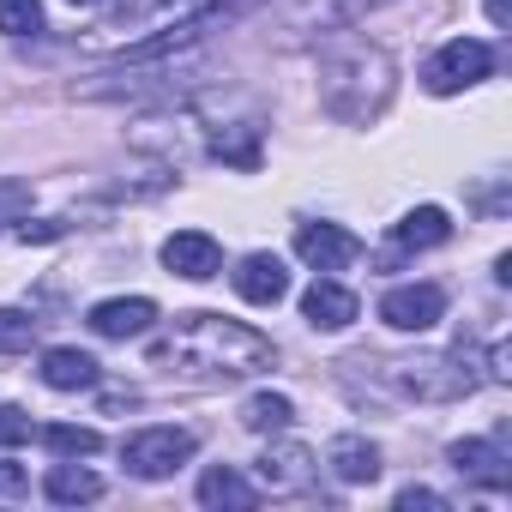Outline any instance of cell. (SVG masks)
Here are the masks:
<instances>
[{
    "mask_svg": "<svg viewBox=\"0 0 512 512\" xmlns=\"http://www.w3.org/2000/svg\"><path fill=\"white\" fill-rule=\"evenodd\" d=\"M151 362L199 374V380H253L278 362V344L229 314H181L169 326V338L151 344Z\"/></svg>",
    "mask_w": 512,
    "mask_h": 512,
    "instance_id": "cell-1",
    "label": "cell"
},
{
    "mask_svg": "<svg viewBox=\"0 0 512 512\" xmlns=\"http://www.w3.org/2000/svg\"><path fill=\"white\" fill-rule=\"evenodd\" d=\"M320 103H326L338 121H350V127L380 121L386 103H392V55L374 49V43H344V49H332L326 67H320Z\"/></svg>",
    "mask_w": 512,
    "mask_h": 512,
    "instance_id": "cell-2",
    "label": "cell"
},
{
    "mask_svg": "<svg viewBox=\"0 0 512 512\" xmlns=\"http://www.w3.org/2000/svg\"><path fill=\"white\" fill-rule=\"evenodd\" d=\"M386 380L398 386V392H410V398H422V404H440V398H464V392H476V356L458 344V350H446V356H416V362H386Z\"/></svg>",
    "mask_w": 512,
    "mask_h": 512,
    "instance_id": "cell-3",
    "label": "cell"
},
{
    "mask_svg": "<svg viewBox=\"0 0 512 512\" xmlns=\"http://www.w3.org/2000/svg\"><path fill=\"white\" fill-rule=\"evenodd\" d=\"M199 452V434L193 428H139V434H127L121 440V464L139 476V482H163V476H175L187 458Z\"/></svg>",
    "mask_w": 512,
    "mask_h": 512,
    "instance_id": "cell-4",
    "label": "cell"
},
{
    "mask_svg": "<svg viewBox=\"0 0 512 512\" xmlns=\"http://www.w3.org/2000/svg\"><path fill=\"white\" fill-rule=\"evenodd\" d=\"M488 73H494V49H488L482 37H452V43H440V49L428 55V67H422V91L452 97V91L482 85Z\"/></svg>",
    "mask_w": 512,
    "mask_h": 512,
    "instance_id": "cell-5",
    "label": "cell"
},
{
    "mask_svg": "<svg viewBox=\"0 0 512 512\" xmlns=\"http://www.w3.org/2000/svg\"><path fill=\"white\" fill-rule=\"evenodd\" d=\"M440 314H446L440 284H398V290L380 296V320L392 332H428V326H440Z\"/></svg>",
    "mask_w": 512,
    "mask_h": 512,
    "instance_id": "cell-6",
    "label": "cell"
},
{
    "mask_svg": "<svg viewBox=\"0 0 512 512\" xmlns=\"http://www.w3.org/2000/svg\"><path fill=\"white\" fill-rule=\"evenodd\" d=\"M163 266H169V278L205 284V278L223 272V247H217V235H205V229H175V235L163 241Z\"/></svg>",
    "mask_w": 512,
    "mask_h": 512,
    "instance_id": "cell-7",
    "label": "cell"
},
{
    "mask_svg": "<svg viewBox=\"0 0 512 512\" xmlns=\"http://www.w3.org/2000/svg\"><path fill=\"white\" fill-rule=\"evenodd\" d=\"M229 284H235V296L253 302V308H278V302L290 296V272H284L278 253H247V260L229 272Z\"/></svg>",
    "mask_w": 512,
    "mask_h": 512,
    "instance_id": "cell-8",
    "label": "cell"
},
{
    "mask_svg": "<svg viewBox=\"0 0 512 512\" xmlns=\"http://www.w3.org/2000/svg\"><path fill=\"white\" fill-rule=\"evenodd\" d=\"M296 253H302L314 272H344L356 253H362V241L344 223H302L296 229Z\"/></svg>",
    "mask_w": 512,
    "mask_h": 512,
    "instance_id": "cell-9",
    "label": "cell"
},
{
    "mask_svg": "<svg viewBox=\"0 0 512 512\" xmlns=\"http://www.w3.org/2000/svg\"><path fill=\"white\" fill-rule=\"evenodd\" d=\"M356 314H362V302H356V290H344L338 278H314L308 296H302V320H308L314 332H344V326H356Z\"/></svg>",
    "mask_w": 512,
    "mask_h": 512,
    "instance_id": "cell-10",
    "label": "cell"
},
{
    "mask_svg": "<svg viewBox=\"0 0 512 512\" xmlns=\"http://www.w3.org/2000/svg\"><path fill=\"white\" fill-rule=\"evenodd\" d=\"M85 326L97 338H145L157 326V302L151 296H115V302H97L85 314Z\"/></svg>",
    "mask_w": 512,
    "mask_h": 512,
    "instance_id": "cell-11",
    "label": "cell"
},
{
    "mask_svg": "<svg viewBox=\"0 0 512 512\" xmlns=\"http://www.w3.org/2000/svg\"><path fill=\"white\" fill-rule=\"evenodd\" d=\"M446 458H452L458 476H470V482H482V488H494V494L512 482V458L500 452V440H452Z\"/></svg>",
    "mask_w": 512,
    "mask_h": 512,
    "instance_id": "cell-12",
    "label": "cell"
},
{
    "mask_svg": "<svg viewBox=\"0 0 512 512\" xmlns=\"http://www.w3.org/2000/svg\"><path fill=\"white\" fill-rule=\"evenodd\" d=\"M260 482H266L272 494H296V488H308V482H314V452H308L302 440H278V446H266V458H260Z\"/></svg>",
    "mask_w": 512,
    "mask_h": 512,
    "instance_id": "cell-13",
    "label": "cell"
},
{
    "mask_svg": "<svg viewBox=\"0 0 512 512\" xmlns=\"http://www.w3.org/2000/svg\"><path fill=\"white\" fill-rule=\"evenodd\" d=\"M374 7H386V0H302L296 7V31H350V25H362Z\"/></svg>",
    "mask_w": 512,
    "mask_h": 512,
    "instance_id": "cell-14",
    "label": "cell"
},
{
    "mask_svg": "<svg viewBox=\"0 0 512 512\" xmlns=\"http://www.w3.org/2000/svg\"><path fill=\"white\" fill-rule=\"evenodd\" d=\"M43 386H55V392H91L97 386V356H85V350H73V344H55V350H43Z\"/></svg>",
    "mask_w": 512,
    "mask_h": 512,
    "instance_id": "cell-15",
    "label": "cell"
},
{
    "mask_svg": "<svg viewBox=\"0 0 512 512\" xmlns=\"http://www.w3.org/2000/svg\"><path fill=\"white\" fill-rule=\"evenodd\" d=\"M326 464H332L338 482H374L380 476V446L362 440V434H338L332 452H326Z\"/></svg>",
    "mask_w": 512,
    "mask_h": 512,
    "instance_id": "cell-16",
    "label": "cell"
},
{
    "mask_svg": "<svg viewBox=\"0 0 512 512\" xmlns=\"http://www.w3.org/2000/svg\"><path fill=\"white\" fill-rule=\"evenodd\" d=\"M253 500H260V488H253L241 470H229V464H211V470L199 476V506H229V512H247Z\"/></svg>",
    "mask_w": 512,
    "mask_h": 512,
    "instance_id": "cell-17",
    "label": "cell"
},
{
    "mask_svg": "<svg viewBox=\"0 0 512 512\" xmlns=\"http://www.w3.org/2000/svg\"><path fill=\"white\" fill-rule=\"evenodd\" d=\"M43 494H49L55 506H85V500H97V494H103V476H97V470H85L79 458H67V464H55V470L43 476Z\"/></svg>",
    "mask_w": 512,
    "mask_h": 512,
    "instance_id": "cell-18",
    "label": "cell"
},
{
    "mask_svg": "<svg viewBox=\"0 0 512 512\" xmlns=\"http://www.w3.org/2000/svg\"><path fill=\"white\" fill-rule=\"evenodd\" d=\"M446 235H452V223H446L440 205H416V211H404V217L392 223V241H398V247H440Z\"/></svg>",
    "mask_w": 512,
    "mask_h": 512,
    "instance_id": "cell-19",
    "label": "cell"
},
{
    "mask_svg": "<svg viewBox=\"0 0 512 512\" xmlns=\"http://www.w3.org/2000/svg\"><path fill=\"white\" fill-rule=\"evenodd\" d=\"M290 422H296V404L284 392H253L241 404V428H253V434H284Z\"/></svg>",
    "mask_w": 512,
    "mask_h": 512,
    "instance_id": "cell-20",
    "label": "cell"
},
{
    "mask_svg": "<svg viewBox=\"0 0 512 512\" xmlns=\"http://www.w3.org/2000/svg\"><path fill=\"white\" fill-rule=\"evenodd\" d=\"M211 157L229 163V169H260V127H247V121L223 127V133L211 139Z\"/></svg>",
    "mask_w": 512,
    "mask_h": 512,
    "instance_id": "cell-21",
    "label": "cell"
},
{
    "mask_svg": "<svg viewBox=\"0 0 512 512\" xmlns=\"http://www.w3.org/2000/svg\"><path fill=\"white\" fill-rule=\"evenodd\" d=\"M43 446H49L55 458H97V452H103V434L85 428V422H49V428H43Z\"/></svg>",
    "mask_w": 512,
    "mask_h": 512,
    "instance_id": "cell-22",
    "label": "cell"
},
{
    "mask_svg": "<svg viewBox=\"0 0 512 512\" xmlns=\"http://www.w3.org/2000/svg\"><path fill=\"white\" fill-rule=\"evenodd\" d=\"M0 31L7 37H37L43 31V0H0Z\"/></svg>",
    "mask_w": 512,
    "mask_h": 512,
    "instance_id": "cell-23",
    "label": "cell"
},
{
    "mask_svg": "<svg viewBox=\"0 0 512 512\" xmlns=\"http://www.w3.org/2000/svg\"><path fill=\"white\" fill-rule=\"evenodd\" d=\"M31 338H37V320H31V314H19V308H0V356H19V350H31Z\"/></svg>",
    "mask_w": 512,
    "mask_h": 512,
    "instance_id": "cell-24",
    "label": "cell"
},
{
    "mask_svg": "<svg viewBox=\"0 0 512 512\" xmlns=\"http://www.w3.org/2000/svg\"><path fill=\"white\" fill-rule=\"evenodd\" d=\"M37 428H31V416L19 410V404H0V446H25Z\"/></svg>",
    "mask_w": 512,
    "mask_h": 512,
    "instance_id": "cell-25",
    "label": "cell"
},
{
    "mask_svg": "<svg viewBox=\"0 0 512 512\" xmlns=\"http://www.w3.org/2000/svg\"><path fill=\"white\" fill-rule=\"evenodd\" d=\"M31 211V187L25 181H0V223L7 217H25Z\"/></svg>",
    "mask_w": 512,
    "mask_h": 512,
    "instance_id": "cell-26",
    "label": "cell"
},
{
    "mask_svg": "<svg viewBox=\"0 0 512 512\" xmlns=\"http://www.w3.org/2000/svg\"><path fill=\"white\" fill-rule=\"evenodd\" d=\"M19 494H31V470L0 458V500H19Z\"/></svg>",
    "mask_w": 512,
    "mask_h": 512,
    "instance_id": "cell-27",
    "label": "cell"
},
{
    "mask_svg": "<svg viewBox=\"0 0 512 512\" xmlns=\"http://www.w3.org/2000/svg\"><path fill=\"white\" fill-rule=\"evenodd\" d=\"M416 506H422V512H446L452 500L434 494V488H404V494H398V512H416Z\"/></svg>",
    "mask_w": 512,
    "mask_h": 512,
    "instance_id": "cell-28",
    "label": "cell"
},
{
    "mask_svg": "<svg viewBox=\"0 0 512 512\" xmlns=\"http://www.w3.org/2000/svg\"><path fill=\"white\" fill-rule=\"evenodd\" d=\"M67 235V217H37V223H19V241H61Z\"/></svg>",
    "mask_w": 512,
    "mask_h": 512,
    "instance_id": "cell-29",
    "label": "cell"
},
{
    "mask_svg": "<svg viewBox=\"0 0 512 512\" xmlns=\"http://www.w3.org/2000/svg\"><path fill=\"white\" fill-rule=\"evenodd\" d=\"M488 19H494V25H506V0H488Z\"/></svg>",
    "mask_w": 512,
    "mask_h": 512,
    "instance_id": "cell-30",
    "label": "cell"
},
{
    "mask_svg": "<svg viewBox=\"0 0 512 512\" xmlns=\"http://www.w3.org/2000/svg\"><path fill=\"white\" fill-rule=\"evenodd\" d=\"M73 7H103V0H73Z\"/></svg>",
    "mask_w": 512,
    "mask_h": 512,
    "instance_id": "cell-31",
    "label": "cell"
}]
</instances>
